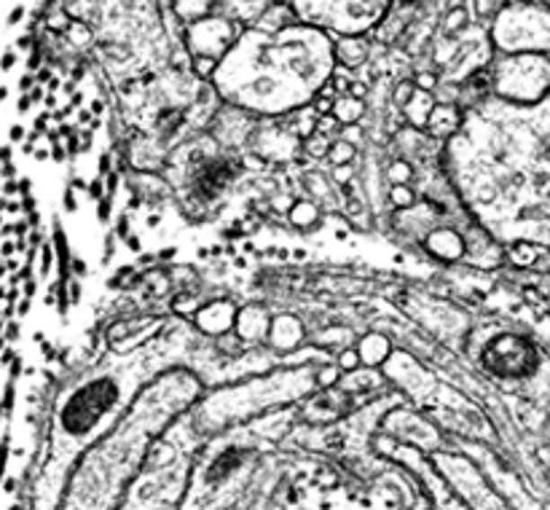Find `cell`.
Wrapping results in <instances>:
<instances>
[{
  "label": "cell",
  "mask_w": 550,
  "mask_h": 510,
  "mask_svg": "<svg viewBox=\"0 0 550 510\" xmlns=\"http://www.w3.org/2000/svg\"><path fill=\"white\" fill-rule=\"evenodd\" d=\"M336 73V46L320 27L242 30L215 73L217 92L242 111L282 113L315 100Z\"/></svg>",
  "instance_id": "1"
},
{
  "label": "cell",
  "mask_w": 550,
  "mask_h": 510,
  "mask_svg": "<svg viewBox=\"0 0 550 510\" xmlns=\"http://www.w3.org/2000/svg\"><path fill=\"white\" fill-rule=\"evenodd\" d=\"M298 22L320 27L325 32L347 35H366L368 30L378 27L392 0H290Z\"/></svg>",
  "instance_id": "2"
},
{
  "label": "cell",
  "mask_w": 550,
  "mask_h": 510,
  "mask_svg": "<svg viewBox=\"0 0 550 510\" xmlns=\"http://www.w3.org/2000/svg\"><path fill=\"white\" fill-rule=\"evenodd\" d=\"M492 43L502 54H550V5H505L494 16Z\"/></svg>",
  "instance_id": "3"
},
{
  "label": "cell",
  "mask_w": 550,
  "mask_h": 510,
  "mask_svg": "<svg viewBox=\"0 0 550 510\" xmlns=\"http://www.w3.org/2000/svg\"><path fill=\"white\" fill-rule=\"evenodd\" d=\"M492 89L513 105H540L550 94V54H505L492 67Z\"/></svg>",
  "instance_id": "4"
},
{
  "label": "cell",
  "mask_w": 550,
  "mask_h": 510,
  "mask_svg": "<svg viewBox=\"0 0 550 510\" xmlns=\"http://www.w3.org/2000/svg\"><path fill=\"white\" fill-rule=\"evenodd\" d=\"M242 35L239 24L228 16H204L193 24H188L185 32V46L193 57H212V59H223L231 46L236 43V38Z\"/></svg>",
  "instance_id": "5"
},
{
  "label": "cell",
  "mask_w": 550,
  "mask_h": 510,
  "mask_svg": "<svg viewBox=\"0 0 550 510\" xmlns=\"http://www.w3.org/2000/svg\"><path fill=\"white\" fill-rule=\"evenodd\" d=\"M483 362L500 376H527L537 368V352L527 339L500 336L486 346Z\"/></svg>",
  "instance_id": "6"
},
{
  "label": "cell",
  "mask_w": 550,
  "mask_h": 510,
  "mask_svg": "<svg viewBox=\"0 0 550 510\" xmlns=\"http://www.w3.org/2000/svg\"><path fill=\"white\" fill-rule=\"evenodd\" d=\"M253 146L261 157L266 159H279V162H288L293 159L304 143H301V135H296L293 130H282V127H266V130H255L253 132Z\"/></svg>",
  "instance_id": "7"
},
{
  "label": "cell",
  "mask_w": 550,
  "mask_h": 510,
  "mask_svg": "<svg viewBox=\"0 0 550 510\" xmlns=\"http://www.w3.org/2000/svg\"><path fill=\"white\" fill-rule=\"evenodd\" d=\"M234 174H236L234 162H228V159H209V162L196 167L193 188H196L199 199H212V196H217L231 183Z\"/></svg>",
  "instance_id": "8"
},
{
  "label": "cell",
  "mask_w": 550,
  "mask_h": 510,
  "mask_svg": "<svg viewBox=\"0 0 550 510\" xmlns=\"http://www.w3.org/2000/svg\"><path fill=\"white\" fill-rule=\"evenodd\" d=\"M236 307L228 301H212L196 312V328L209 334V336H226L236 326Z\"/></svg>",
  "instance_id": "9"
},
{
  "label": "cell",
  "mask_w": 550,
  "mask_h": 510,
  "mask_svg": "<svg viewBox=\"0 0 550 510\" xmlns=\"http://www.w3.org/2000/svg\"><path fill=\"white\" fill-rule=\"evenodd\" d=\"M508 261L519 269L550 272V250L548 245H540V242H510Z\"/></svg>",
  "instance_id": "10"
},
{
  "label": "cell",
  "mask_w": 550,
  "mask_h": 510,
  "mask_svg": "<svg viewBox=\"0 0 550 510\" xmlns=\"http://www.w3.org/2000/svg\"><path fill=\"white\" fill-rule=\"evenodd\" d=\"M424 245H427L430 255H435V258H440V261H459V258L467 255L465 239H462L457 231H451V228H438V231L427 234V242H424Z\"/></svg>",
  "instance_id": "11"
},
{
  "label": "cell",
  "mask_w": 550,
  "mask_h": 510,
  "mask_svg": "<svg viewBox=\"0 0 550 510\" xmlns=\"http://www.w3.org/2000/svg\"><path fill=\"white\" fill-rule=\"evenodd\" d=\"M462 113L457 105H448V103H438L432 116H430V124H427V132L438 140H451L454 135L462 132Z\"/></svg>",
  "instance_id": "12"
},
{
  "label": "cell",
  "mask_w": 550,
  "mask_h": 510,
  "mask_svg": "<svg viewBox=\"0 0 550 510\" xmlns=\"http://www.w3.org/2000/svg\"><path fill=\"white\" fill-rule=\"evenodd\" d=\"M236 336L242 341H258L266 339L271 331V320L266 318V312L261 307H244L236 315Z\"/></svg>",
  "instance_id": "13"
},
{
  "label": "cell",
  "mask_w": 550,
  "mask_h": 510,
  "mask_svg": "<svg viewBox=\"0 0 550 510\" xmlns=\"http://www.w3.org/2000/svg\"><path fill=\"white\" fill-rule=\"evenodd\" d=\"M269 341H271V346L279 349V352L296 349V346L304 341V326H301V320H296V318H290V315H282V318L271 320Z\"/></svg>",
  "instance_id": "14"
},
{
  "label": "cell",
  "mask_w": 550,
  "mask_h": 510,
  "mask_svg": "<svg viewBox=\"0 0 550 510\" xmlns=\"http://www.w3.org/2000/svg\"><path fill=\"white\" fill-rule=\"evenodd\" d=\"M435 105H438V103H435L432 92L416 89V92H413V97L408 100V105L403 108V113H405V119L411 121V127H416V130H427V124H430V116H432Z\"/></svg>",
  "instance_id": "15"
},
{
  "label": "cell",
  "mask_w": 550,
  "mask_h": 510,
  "mask_svg": "<svg viewBox=\"0 0 550 510\" xmlns=\"http://www.w3.org/2000/svg\"><path fill=\"white\" fill-rule=\"evenodd\" d=\"M271 5V0H223V11L234 22L253 24L263 16V11Z\"/></svg>",
  "instance_id": "16"
},
{
  "label": "cell",
  "mask_w": 550,
  "mask_h": 510,
  "mask_svg": "<svg viewBox=\"0 0 550 510\" xmlns=\"http://www.w3.org/2000/svg\"><path fill=\"white\" fill-rule=\"evenodd\" d=\"M368 57V43L363 35H347L342 38V43L336 46V59H342L347 67H360Z\"/></svg>",
  "instance_id": "17"
},
{
  "label": "cell",
  "mask_w": 550,
  "mask_h": 510,
  "mask_svg": "<svg viewBox=\"0 0 550 510\" xmlns=\"http://www.w3.org/2000/svg\"><path fill=\"white\" fill-rule=\"evenodd\" d=\"M358 352H360V357H363V362H366L368 368L381 365L389 357V341L384 339V336H378V334H368L366 339L360 341Z\"/></svg>",
  "instance_id": "18"
},
{
  "label": "cell",
  "mask_w": 550,
  "mask_h": 510,
  "mask_svg": "<svg viewBox=\"0 0 550 510\" xmlns=\"http://www.w3.org/2000/svg\"><path fill=\"white\" fill-rule=\"evenodd\" d=\"M173 8H175V16H178L181 22L193 24V22H199V19H204V16L212 13L215 0H175Z\"/></svg>",
  "instance_id": "19"
},
{
  "label": "cell",
  "mask_w": 550,
  "mask_h": 510,
  "mask_svg": "<svg viewBox=\"0 0 550 510\" xmlns=\"http://www.w3.org/2000/svg\"><path fill=\"white\" fill-rule=\"evenodd\" d=\"M363 113H366V103H363L360 97H352V94H342V97L336 100V105H333V116H336L344 127L358 124Z\"/></svg>",
  "instance_id": "20"
},
{
  "label": "cell",
  "mask_w": 550,
  "mask_h": 510,
  "mask_svg": "<svg viewBox=\"0 0 550 510\" xmlns=\"http://www.w3.org/2000/svg\"><path fill=\"white\" fill-rule=\"evenodd\" d=\"M317 220H320V210H317L315 201L301 199V201H293V204H290V223H293V226H298V228H312Z\"/></svg>",
  "instance_id": "21"
},
{
  "label": "cell",
  "mask_w": 550,
  "mask_h": 510,
  "mask_svg": "<svg viewBox=\"0 0 550 510\" xmlns=\"http://www.w3.org/2000/svg\"><path fill=\"white\" fill-rule=\"evenodd\" d=\"M355 154H358V146H352L350 140H336L328 151V162L333 167H342V165H352L355 162Z\"/></svg>",
  "instance_id": "22"
},
{
  "label": "cell",
  "mask_w": 550,
  "mask_h": 510,
  "mask_svg": "<svg viewBox=\"0 0 550 510\" xmlns=\"http://www.w3.org/2000/svg\"><path fill=\"white\" fill-rule=\"evenodd\" d=\"M331 146H333V143H328V138H325V135L315 132L312 138H306V140H304V154H309L312 159H323V157H328Z\"/></svg>",
  "instance_id": "23"
},
{
  "label": "cell",
  "mask_w": 550,
  "mask_h": 510,
  "mask_svg": "<svg viewBox=\"0 0 550 510\" xmlns=\"http://www.w3.org/2000/svg\"><path fill=\"white\" fill-rule=\"evenodd\" d=\"M386 177L392 180V185H408L411 177H413V167H411L408 162L397 159V162H392V165L386 167Z\"/></svg>",
  "instance_id": "24"
},
{
  "label": "cell",
  "mask_w": 550,
  "mask_h": 510,
  "mask_svg": "<svg viewBox=\"0 0 550 510\" xmlns=\"http://www.w3.org/2000/svg\"><path fill=\"white\" fill-rule=\"evenodd\" d=\"M389 201H392L397 210H408V207H413L416 193H413L411 185H392V191H389Z\"/></svg>",
  "instance_id": "25"
},
{
  "label": "cell",
  "mask_w": 550,
  "mask_h": 510,
  "mask_svg": "<svg viewBox=\"0 0 550 510\" xmlns=\"http://www.w3.org/2000/svg\"><path fill=\"white\" fill-rule=\"evenodd\" d=\"M467 19H470L467 8L457 5V8H451V11L446 13V19H443V27H446L448 32H459V30H462V27L467 24Z\"/></svg>",
  "instance_id": "26"
},
{
  "label": "cell",
  "mask_w": 550,
  "mask_h": 510,
  "mask_svg": "<svg viewBox=\"0 0 550 510\" xmlns=\"http://www.w3.org/2000/svg\"><path fill=\"white\" fill-rule=\"evenodd\" d=\"M217 65H220V59H212V57H193V62H191V67L199 78H215Z\"/></svg>",
  "instance_id": "27"
},
{
  "label": "cell",
  "mask_w": 550,
  "mask_h": 510,
  "mask_svg": "<svg viewBox=\"0 0 550 510\" xmlns=\"http://www.w3.org/2000/svg\"><path fill=\"white\" fill-rule=\"evenodd\" d=\"M413 92H416V84H411V81H400V84L395 86V92H392V103H395L397 108H405L408 100L413 97Z\"/></svg>",
  "instance_id": "28"
},
{
  "label": "cell",
  "mask_w": 550,
  "mask_h": 510,
  "mask_svg": "<svg viewBox=\"0 0 550 510\" xmlns=\"http://www.w3.org/2000/svg\"><path fill=\"white\" fill-rule=\"evenodd\" d=\"M360 362H363V357H360L358 349H342L339 352V368L342 371H358Z\"/></svg>",
  "instance_id": "29"
},
{
  "label": "cell",
  "mask_w": 550,
  "mask_h": 510,
  "mask_svg": "<svg viewBox=\"0 0 550 510\" xmlns=\"http://www.w3.org/2000/svg\"><path fill=\"white\" fill-rule=\"evenodd\" d=\"M173 309H175L178 315H193V312H196V301H193L191 293H181V296H175Z\"/></svg>",
  "instance_id": "30"
},
{
  "label": "cell",
  "mask_w": 550,
  "mask_h": 510,
  "mask_svg": "<svg viewBox=\"0 0 550 510\" xmlns=\"http://www.w3.org/2000/svg\"><path fill=\"white\" fill-rule=\"evenodd\" d=\"M416 89H424V92H435L438 89V76L435 73H427V70H421L419 76H416Z\"/></svg>",
  "instance_id": "31"
},
{
  "label": "cell",
  "mask_w": 550,
  "mask_h": 510,
  "mask_svg": "<svg viewBox=\"0 0 550 510\" xmlns=\"http://www.w3.org/2000/svg\"><path fill=\"white\" fill-rule=\"evenodd\" d=\"M67 38H70L73 43H86V40H89V30H86V24H84V22H73L70 30H67Z\"/></svg>",
  "instance_id": "32"
},
{
  "label": "cell",
  "mask_w": 550,
  "mask_h": 510,
  "mask_svg": "<svg viewBox=\"0 0 550 510\" xmlns=\"http://www.w3.org/2000/svg\"><path fill=\"white\" fill-rule=\"evenodd\" d=\"M339 124H342V121H339V119H336L333 113H328V116H320V119H317V132L328 138V135H333V130H336Z\"/></svg>",
  "instance_id": "33"
},
{
  "label": "cell",
  "mask_w": 550,
  "mask_h": 510,
  "mask_svg": "<svg viewBox=\"0 0 550 510\" xmlns=\"http://www.w3.org/2000/svg\"><path fill=\"white\" fill-rule=\"evenodd\" d=\"M339 373H342V368H339V365H325V368L320 371V376H317V379H320V384H323V387H331V384H336V381H339Z\"/></svg>",
  "instance_id": "34"
},
{
  "label": "cell",
  "mask_w": 550,
  "mask_h": 510,
  "mask_svg": "<svg viewBox=\"0 0 550 510\" xmlns=\"http://www.w3.org/2000/svg\"><path fill=\"white\" fill-rule=\"evenodd\" d=\"M333 177H336L339 183H350V180H352V165H342V167H336V170H333Z\"/></svg>",
  "instance_id": "35"
},
{
  "label": "cell",
  "mask_w": 550,
  "mask_h": 510,
  "mask_svg": "<svg viewBox=\"0 0 550 510\" xmlns=\"http://www.w3.org/2000/svg\"><path fill=\"white\" fill-rule=\"evenodd\" d=\"M342 138H344V140H350L352 146H358V140H360L363 135H360V130H358L355 124H350V127L344 130V135H342Z\"/></svg>",
  "instance_id": "36"
},
{
  "label": "cell",
  "mask_w": 550,
  "mask_h": 510,
  "mask_svg": "<svg viewBox=\"0 0 550 510\" xmlns=\"http://www.w3.org/2000/svg\"><path fill=\"white\" fill-rule=\"evenodd\" d=\"M366 84H358V81H355V84H352V89H350V94H352V97H360V100H363V97H366Z\"/></svg>",
  "instance_id": "37"
},
{
  "label": "cell",
  "mask_w": 550,
  "mask_h": 510,
  "mask_svg": "<svg viewBox=\"0 0 550 510\" xmlns=\"http://www.w3.org/2000/svg\"><path fill=\"white\" fill-rule=\"evenodd\" d=\"M521 3H535V5H550V0H521Z\"/></svg>",
  "instance_id": "38"
},
{
  "label": "cell",
  "mask_w": 550,
  "mask_h": 510,
  "mask_svg": "<svg viewBox=\"0 0 550 510\" xmlns=\"http://www.w3.org/2000/svg\"><path fill=\"white\" fill-rule=\"evenodd\" d=\"M22 135H24V130H19V127H13V135H11V138H13V140H19Z\"/></svg>",
  "instance_id": "39"
},
{
  "label": "cell",
  "mask_w": 550,
  "mask_h": 510,
  "mask_svg": "<svg viewBox=\"0 0 550 510\" xmlns=\"http://www.w3.org/2000/svg\"><path fill=\"white\" fill-rule=\"evenodd\" d=\"M271 3H288L290 5V0H271Z\"/></svg>",
  "instance_id": "40"
},
{
  "label": "cell",
  "mask_w": 550,
  "mask_h": 510,
  "mask_svg": "<svg viewBox=\"0 0 550 510\" xmlns=\"http://www.w3.org/2000/svg\"><path fill=\"white\" fill-rule=\"evenodd\" d=\"M548 307H550V299H548Z\"/></svg>",
  "instance_id": "41"
}]
</instances>
